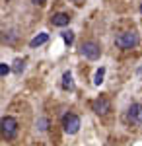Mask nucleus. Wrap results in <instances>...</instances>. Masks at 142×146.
I'll return each instance as SVG.
<instances>
[{"mask_svg":"<svg viewBox=\"0 0 142 146\" xmlns=\"http://www.w3.org/2000/svg\"><path fill=\"white\" fill-rule=\"evenodd\" d=\"M62 88H64V90H74V84H72L70 72H64V74H62Z\"/></svg>","mask_w":142,"mask_h":146,"instance_id":"obj_9","label":"nucleus"},{"mask_svg":"<svg viewBox=\"0 0 142 146\" xmlns=\"http://www.w3.org/2000/svg\"><path fill=\"white\" fill-rule=\"evenodd\" d=\"M103 76H105V68H99L98 72H96V76H94V84L99 86V84L103 82Z\"/></svg>","mask_w":142,"mask_h":146,"instance_id":"obj_10","label":"nucleus"},{"mask_svg":"<svg viewBox=\"0 0 142 146\" xmlns=\"http://www.w3.org/2000/svg\"><path fill=\"white\" fill-rule=\"evenodd\" d=\"M62 39H64L66 45H72V41H74V33H72V31H64V33H62Z\"/></svg>","mask_w":142,"mask_h":146,"instance_id":"obj_11","label":"nucleus"},{"mask_svg":"<svg viewBox=\"0 0 142 146\" xmlns=\"http://www.w3.org/2000/svg\"><path fill=\"white\" fill-rule=\"evenodd\" d=\"M22 70H23V60H16V66H14V72H16V74H20Z\"/></svg>","mask_w":142,"mask_h":146,"instance_id":"obj_13","label":"nucleus"},{"mask_svg":"<svg viewBox=\"0 0 142 146\" xmlns=\"http://www.w3.org/2000/svg\"><path fill=\"white\" fill-rule=\"evenodd\" d=\"M62 127H64L66 135H76L78 129H80V117L74 113H66L62 117Z\"/></svg>","mask_w":142,"mask_h":146,"instance_id":"obj_2","label":"nucleus"},{"mask_svg":"<svg viewBox=\"0 0 142 146\" xmlns=\"http://www.w3.org/2000/svg\"><path fill=\"white\" fill-rule=\"evenodd\" d=\"M33 2H35V4H45L47 0H33Z\"/></svg>","mask_w":142,"mask_h":146,"instance_id":"obj_14","label":"nucleus"},{"mask_svg":"<svg viewBox=\"0 0 142 146\" xmlns=\"http://www.w3.org/2000/svg\"><path fill=\"white\" fill-rule=\"evenodd\" d=\"M140 10H142V6H140Z\"/></svg>","mask_w":142,"mask_h":146,"instance_id":"obj_15","label":"nucleus"},{"mask_svg":"<svg viewBox=\"0 0 142 146\" xmlns=\"http://www.w3.org/2000/svg\"><path fill=\"white\" fill-rule=\"evenodd\" d=\"M47 39H49L47 33H39L37 37H33L31 41H29V45L31 47H39V45H43V43H47Z\"/></svg>","mask_w":142,"mask_h":146,"instance_id":"obj_8","label":"nucleus"},{"mask_svg":"<svg viewBox=\"0 0 142 146\" xmlns=\"http://www.w3.org/2000/svg\"><path fill=\"white\" fill-rule=\"evenodd\" d=\"M8 72H10V66H8L6 62H2V64H0V76H2V78H6V74H8Z\"/></svg>","mask_w":142,"mask_h":146,"instance_id":"obj_12","label":"nucleus"},{"mask_svg":"<svg viewBox=\"0 0 142 146\" xmlns=\"http://www.w3.org/2000/svg\"><path fill=\"white\" fill-rule=\"evenodd\" d=\"M127 121L131 125L142 127V103H132L127 111Z\"/></svg>","mask_w":142,"mask_h":146,"instance_id":"obj_3","label":"nucleus"},{"mask_svg":"<svg viewBox=\"0 0 142 146\" xmlns=\"http://www.w3.org/2000/svg\"><path fill=\"white\" fill-rule=\"evenodd\" d=\"M92 109L98 113V115H105L107 111H111V103L105 98H98V100L92 101Z\"/></svg>","mask_w":142,"mask_h":146,"instance_id":"obj_6","label":"nucleus"},{"mask_svg":"<svg viewBox=\"0 0 142 146\" xmlns=\"http://www.w3.org/2000/svg\"><path fill=\"white\" fill-rule=\"evenodd\" d=\"M51 22H53V25H56V27H64V25H68V22H70V16H68V14H55V16L51 18Z\"/></svg>","mask_w":142,"mask_h":146,"instance_id":"obj_7","label":"nucleus"},{"mask_svg":"<svg viewBox=\"0 0 142 146\" xmlns=\"http://www.w3.org/2000/svg\"><path fill=\"white\" fill-rule=\"evenodd\" d=\"M136 43H138V35L134 31H125V33L117 35V39H115V45L119 49H132V47H136Z\"/></svg>","mask_w":142,"mask_h":146,"instance_id":"obj_1","label":"nucleus"},{"mask_svg":"<svg viewBox=\"0 0 142 146\" xmlns=\"http://www.w3.org/2000/svg\"><path fill=\"white\" fill-rule=\"evenodd\" d=\"M18 133V121L14 117H4L2 119V135L4 138H12Z\"/></svg>","mask_w":142,"mask_h":146,"instance_id":"obj_5","label":"nucleus"},{"mask_svg":"<svg viewBox=\"0 0 142 146\" xmlns=\"http://www.w3.org/2000/svg\"><path fill=\"white\" fill-rule=\"evenodd\" d=\"M80 53L86 56V58H90V60H96V58H99V55H101V49H99L98 43L86 41V43L82 45V49H80Z\"/></svg>","mask_w":142,"mask_h":146,"instance_id":"obj_4","label":"nucleus"}]
</instances>
